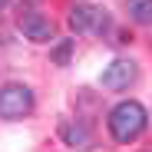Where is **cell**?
<instances>
[{
    "label": "cell",
    "instance_id": "cell-1",
    "mask_svg": "<svg viewBox=\"0 0 152 152\" xmlns=\"http://www.w3.org/2000/svg\"><path fill=\"white\" fill-rule=\"evenodd\" d=\"M145 122H149L145 109L139 103H132V99H126V103H119L109 113V132L116 142H132L145 132Z\"/></svg>",
    "mask_w": 152,
    "mask_h": 152
},
{
    "label": "cell",
    "instance_id": "cell-2",
    "mask_svg": "<svg viewBox=\"0 0 152 152\" xmlns=\"http://www.w3.org/2000/svg\"><path fill=\"white\" fill-rule=\"evenodd\" d=\"M33 109V93L23 83H7L0 86V119H23Z\"/></svg>",
    "mask_w": 152,
    "mask_h": 152
},
{
    "label": "cell",
    "instance_id": "cell-3",
    "mask_svg": "<svg viewBox=\"0 0 152 152\" xmlns=\"http://www.w3.org/2000/svg\"><path fill=\"white\" fill-rule=\"evenodd\" d=\"M69 27L76 30V33H103V30H109V17H106V10L103 7H93V4H76L73 10H69Z\"/></svg>",
    "mask_w": 152,
    "mask_h": 152
},
{
    "label": "cell",
    "instance_id": "cell-4",
    "mask_svg": "<svg viewBox=\"0 0 152 152\" xmlns=\"http://www.w3.org/2000/svg\"><path fill=\"white\" fill-rule=\"evenodd\" d=\"M17 27H20L23 37L33 40V43H50L53 40V23H50L43 13H37V10H23L17 17Z\"/></svg>",
    "mask_w": 152,
    "mask_h": 152
},
{
    "label": "cell",
    "instance_id": "cell-5",
    "mask_svg": "<svg viewBox=\"0 0 152 152\" xmlns=\"http://www.w3.org/2000/svg\"><path fill=\"white\" fill-rule=\"evenodd\" d=\"M136 80V63L132 60H113L106 69H103V89H129V83Z\"/></svg>",
    "mask_w": 152,
    "mask_h": 152
},
{
    "label": "cell",
    "instance_id": "cell-6",
    "mask_svg": "<svg viewBox=\"0 0 152 152\" xmlns=\"http://www.w3.org/2000/svg\"><path fill=\"white\" fill-rule=\"evenodd\" d=\"M60 139L69 145V149H80V152H86L89 145H93V136H89V129L83 122H76V119H66V122H60Z\"/></svg>",
    "mask_w": 152,
    "mask_h": 152
},
{
    "label": "cell",
    "instance_id": "cell-7",
    "mask_svg": "<svg viewBox=\"0 0 152 152\" xmlns=\"http://www.w3.org/2000/svg\"><path fill=\"white\" fill-rule=\"evenodd\" d=\"M129 17L142 27L152 23V0H129Z\"/></svg>",
    "mask_w": 152,
    "mask_h": 152
},
{
    "label": "cell",
    "instance_id": "cell-8",
    "mask_svg": "<svg viewBox=\"0 0 152 152\" xmlns=\"http://www.w3.org/2000/svg\"><path fill=\"white\" fill-rule=\"evenodd\" d=\"M69 56H73V40H60L53 46V53H50L53 66H69Z\"/></svg>",
    "mask_w": 152,
    "mask_h": 152
},
{
    "label": "cell",
    "instance_id": "cell-9",
    "mask_svg": "<svg viewBox=\"0 0 152 152\" xmlns=\"http://www.w3.org/2000/svg\"><path fill=\"white\" fill-rule=\"evenodd\" d=\"M7 4H10V0H0V10H4V7H7Z\"/></svg>",
    "mask_w": 152,
    "mask_h": 152
}]
</instances>
